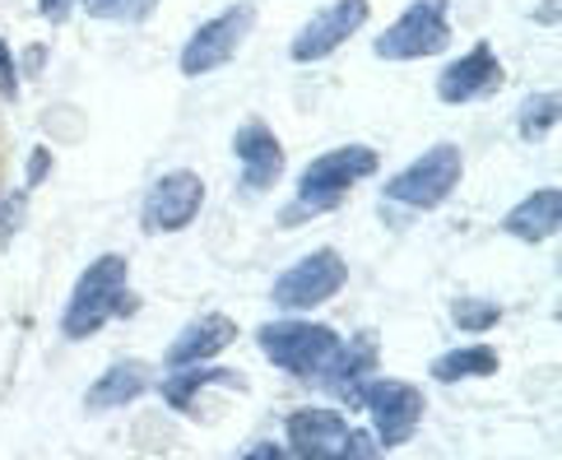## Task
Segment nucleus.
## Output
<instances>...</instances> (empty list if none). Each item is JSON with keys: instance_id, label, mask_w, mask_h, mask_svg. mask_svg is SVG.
<instances>
[{"instance_id": "obj_14", "label": "nucleus", "mask_w": 562, "mask_h": 460, "mask_svg": "<svg viewBox=\"0 0 562 460\" xmlns=\"http://www.w3.org/2000/svg\"><path fill=\"white\" fill-rule=\"evenodd\" d=\"M372 372H376V345L368 335H358L353 345H339L335 358L321 368V382L335 400H345L349 409L363 405V391L372 386Z\"/></svg>"}, {"instance_id": "obj_7", "label": "nucleus", "mask_w": 562, "mask_h": 460, "mask_svg": "<svg viewBox=\"0 0 562 460\" xmlns=\"http://www.w3.org/2000/svg\"><path fill=\"white\" fill-rule=\"evenodd\" d=\"M345 256H339L335 247H321L312 256H303L297 266H289L284 274L270 284V298L284 312H307V307H321V303H330V298L345 289Z\"/></svg>"}, {"instance_id": "obj_19", "label": "nucleus", "mask_w": 562, "mask_h": 460, "mask_svg": "<svg viewBox=\"0 0 562 460\" xmlns=\"http://www.w3.org/2000/svg\"><path fill=\"white\" fill-rule=\"evenodd\" d=\"M497 363H502L497 349H488V345H465V349H451V354L437 358V363H432V382L451 386V382H470V377H493Z\"/></svg>"}, {"instance_id": "obj_20", "label": "nucleus", "mask_w": 562, "mask_h": 460, "mask_svg": "<svg viewBox=\"0 0 562 460\" xmlns=\"http://www.w3.org/2000/svg\"><path fill=\"white\" fill-rule=\"evenodd\" d=\"M558 112H562L558 93H530L526 103H520V112H516L520 139H544V135L558 126Z\"/></svg>"}, {"instance_id": "obj_23", "label": "nucleus", "mask_w": 562, "mask_h": 460, "mask_svg": "<svg viewBox=\"0 0 562 460\" xmlns=\"http://www.w3.org/2000/svg\"><path fill=\"white\" fill-rule=\"evenodd\" d=\"M0 98H19V61H14V52H10V43L0 37Z\"/></svg>"}, {"instance_id": "obj_8", "label": "nucleus", "mask_w": 562, "mask_h": 460, "mask_svg": "<svg viewBox=\"0 0 562 460\" xmlns=\"http://www.w3.org/2000/svg\"><path fill=\"white\" fill-rule=\"evenodd\" d=\"M200 210H205V177L177 168L149 187L145 205H139V228L149 237L154 233H182L195 224Z\"/></svg>"}, {"instance_id": "obj_29", "label": "nucleus", "mask_w": 562, "mask_h": 460, "mask_svg": "<svg viewBox=\"0 0 562 460\" xmlns=\"http://www.w3.org/2000/svg\"><path fill=\"white\" fill-rule=\"evenodd\" d=\"M5 154H10L5 149V126H0V168H5Z\"/></svg>"}, {"instance_id": "obj_12", "label": "nucleus", "mask_w": 562, "mask_h": 460, "mask_svg": "<svg viewBox=\"0 0 562 460\" xmlns=\"http://www.w3.org/2000/svg\"><path fill=\"white\" fill-rule=\"evenodd\" d=\"M502 61L488 43H474L465 56H456V61L437 75V98L441 103H474V98H488L502 89Z\"/></svg>"}, {"instance_id": "obj_26", "label": "nucleus", "mask_w": 562, "mask_h": 460, "mask_svg": "<svg viewBox=\"0 0 562 460\" xmlns=\"http://www.w3.org/2000/svg\"><path fill=\"white\" fill-rule=\"evenodd\" d=\"M376 437H368V433H353V447H349V460H376Z\"/></svg>"}, {"instance_id": "obj_21", "label": "nucleus", "mask_w": 562, "mask_h": 460, "mask_svg": "<svg viewBox=\"0 0 562 460\" xmlns=\"http://www.w3.org/2000/svg\"><path fill=\"white\" fill-rule=\"evenodd\" d=\"M89 19H103V24H145L158 10V0H79Z\"/></svg>"}, {"instance_id": "obj_10", "label": "nucleus", "mask_w": 562, "mask_h": 460, "mask_svg": "<svg viewBox=\"0 0 562 460\" xmlns=\"http://www.w3.org/2000/svg\"><path fill=\"white\" fill-rule=\"evenodd\" d=\"M368 14H372V5L368 0H335V5H326L316 19H307L303 29H297V37H293V47H289V56L297 66H312V61H326L330 52H339L349 43V37L368 24Z\"/></svg>"}, {"instance_id": "obj_18", "label": "nucleus", "mask_w": 562, "mask_h": 460, "mask_svg": "<svg viewBox=\"0 0 562 460\" xmlns=\"http://www.w3.org/2000/svg\"><path fill=\"white\" fill-rule=\"evenodd\" d=\"M243 386V377L237 372H228V368H200V363H191V368H172V377L164 382V400L172 409H191L195 405V395L205 391V386Z\"/></svg>"}, {"instance_id": "obj_16", "label": "nucleus", "mask_w": 562, "mask_h": 460, "mask_svg": "<svg viewBox=\"0 0 562 460\" xmlns=\"http://www.w3.org/2000/svg\"><path fill=\"white\" fill-rule=\"evenodd\" d=\"M149 386H154L149 363H139V358H126V363H112V368L85 391V409H89V414L122 409V405H131V400L145 395Z\"/></svg>"}, {"instance_id": "obj_11", "label": "nucleus", "mask_w": 562, "mask_h": 460, "mask_svg": "<svg viewBox=\"0 0 562 460\" xmlns=\"http://www.w3.org/2000/svg\"><path fill=\"white\" fill-rule=\"evenodd\" d=\"M353 428L335 409H297L289 414V451L293 460H349Z\"/></svg>"}, {"instance_id": "obj_25", "label": "nucleus", "mask_w": 562, "mask_h": 460, "mask_svg": "<svg viewBox=\"0 0 562 460\" xmlns=\"http://www.w3.org/2000/svg\"><path fill=\"white\" fill-rule=\"evenodd\" d=\"M75 5H79V0H37V14L52 19V24H66Z\"/></svg>"}, {"instance_id": "obj_13", "label": "nucleus", "mask_w": 562, "mask_h": 460, "mask_svg": "<svg viewBox=\"0 0 562 460\" xmlns=\"http://www.w3.org/2000/svg\"><path fill=\"white\" fill-rule=\"evenodd\" d=\"M233 154H237V164H243V191L247 195L270 191L279 177H284V145H279V135L266 122L237 126Z\"/></svg>"}, {"instance_id": "obj_3", "label": "nucleus", "mask_w": 562, "mask_h": 460, "mask_svg": "<svg viewBox=\"0 0 562 460\" xmlns=\"http://www.w3.org/2000/svg\"><path fill=\"white\" fill-rule=\"evenodd\" d=\"M256 345L289 377H321V368H326L339 349V335L321 322H274V326L256 330Z\"/></svg>"}, {"instance_id": "obj_17", "label": "nucleus", "mask_w": 562, "mask_h": 460, "mask_svg": "<svg viewBox=\"0 0 562 460\" xmlns=\"http://www.w3.org/2000/svg\"><path fill=\"white\" fill-rule=\"evenodd\" d=\"M237 339V326L228 322V316H200V322H191L182 335L168 345V354H164V363L168 368H191V363H205V358H214V354H224L228 345Z\"/></svg>"}, {"instance_id": "obj_5", "label": "nucleus", "mask_w": 562, "mask_h": 460, "mask_svg": "<svg viewBox=\"0 0 562 460\" xmlns=\"http://www.w3.org/2000/svg\"><path fill=\"white\" fill-rule=\"evenodd\" d=\"M460 172H465V158L456 145H432L424 158H414L405 172H395L386 182V200L405 210H437L456 187Z\"/></svg>"}, {"instance_id": "obj_24", "label": "nucleus", "mask_w": 562, "mask_h": 460, "mask_svg": "<svg viewBox=\"0 0 562 460\" xmlns=\"http://www.w3.org/2000/svg\"><path fill=\"white\" fill-rule=\"evenodd\" d=\"M52 172V149H33L29 154V177H24V191L33 187H43V177Z\"/></svg>"}, {"instance_id": "obj_2", "label": "nucleus", "mask_w": 562, "mask_h": 460, "mask_svg": "<svg viewBox=\"0 0 562 460\" xmlns=\"http://www.w3.org/2000/svg\"><path fill=\"white\" fill-rule=\"evenodd\" d=\"M126 279H131V261L126 256H98V261L75 279V293H70V303L61 312V330L66 339H89L103 330L112 316H122L131 312V303H122L126 298Z\"/></svg>"}, {"instance_id": "obj_9", "label": "nucleus", "mask_w": 562, "mask_h": 460, "mask_svg": "<svg viewBox=\"0 0 562 460\" xmlns=\"http://www.w3.org/2000/svg\"><path fill=\"white\" fill-rule=\"evenodd\" d=\"M363 409L372 414V437L381 447H405L409 437L424 424V391L409 386V382H391L381 377L363 391Z\"/></svg>"}, {"instance_id": "obj_22", "label": "nucleus", "mask_w": 562, "mask_h": 460, "mask_svg": "<svg viewBox=\"0 0 562 460\" xmlns=\"http://www.w3.org/2000/svg\"><path fill=\"white\" fill-rule=\"evenodd\" d=\"M456 326L465 330V335H479V330H493L502 322V307L497 303H484V298H456Z\"/></svg>"}, {"instance_id": "obj_6", "label": "nucleus", "mask_w": 562, "mask_h": 460, "mask_svg": "<svg viewBox=\"0 0 562 460\" xmlns=\"http://www.w3.org/2000/svg\"><path fill=\"white\" fill-rule=\"evenodd\" d=\"M251 29H256V5H233V10H224V14H214V19H205L191 37H187V47H182V56H177V66H182V75L187 79H200V75H210V70H218V66H228L233 56H237V47L251 37Z\"/></svg>"}, {"instance_id": "obj_15", "label": "nucleus", "mask_w": 562, "mask_h": 460, "mask_svg": "<svg viewBox=\"0 0 562 460\" xmlns=\"http://www.w3.org/2000/svg\"><path fill=\"white\" fill-rule=\"evenodd\" d=\"M562 224V195L558 187H539L530 191L520 205H512L507 214H502V233L516 237V243H549V237L558 233Z\"/></svg>"}, {"instance_id": "obj_1", "label": "nucleus", "mask_w": 562, "mask_h": 460, "mask_svg": "<svg viewBox=\"0 0 562 460\" xmlns=\"http://www.w3.org/2000/svg\"><path fill=\"white\" fill-rule=\"evenodd\" d=\"M381 168V154L368 149V145H339V149H326L321 158H312V164L303 168V177H297V195L293 205L279 214V224L293 228L297 218H312V214H326L335 210L339 200H345L363 177H372Z\"/></svg>"}, {"instance_id": "obj_27", "label": "nucleus", "mask_w": 562, "mask_h": 460, "mask_svg": "<svg viewBox=\"0 0 562 460\" xmlns=\"http://www.w3.org/2000/svg\"><path fill=\"white\" fill-rule=\"evenodd\" d=\"M243 460H293V451L289 447H274V442H256Z\"/></svg>"}, {"instance_id": "obj_28", "label": "nucleus", "mask_w": 562, "mask_h": 460, "mask_svg": "<svg viewBox=\"0 0 562 460\" xmlns=\"http://www.w3.org/2000/svg\"><path fill=\"white\" fill-rule=\"evenodd\" d=\"M43 61H47V47H29V52H24V70H19V75H33Z\"/></svg>"}, {"instance_id": "obj_4", "label": "nucleus", "mask_w": 562, "mask_h": 460, "mask_svg": "<svg viewBox=\"0 0 562 460\" xmlns=\"http://www.w3.org/2000/svg\"><path fill=\"white\" fill-rule=\"evenodd\" d=\"M451 47V19L447 0H414V5L395 19L391 29H381L372 52L381 61H424Z\"/></svg>"}]
</instances>
